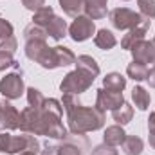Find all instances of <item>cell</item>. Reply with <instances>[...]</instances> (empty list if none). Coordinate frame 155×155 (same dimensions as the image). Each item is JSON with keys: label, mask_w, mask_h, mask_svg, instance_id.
<instances>
[{"label": "cell", "mask_w": 155, "mask_h": 155, "mask_svg": "<svg viewBox=\"0 0 155 155\" xmlns=\"http://www.w3.org/2000/svg\"><path fill=\"white\" fill-rule=\"evenodd\" d=\"M20 130L31 135H45L51 139H67V128L61 123V116L52 114L47 108L27 107L20 112Z\"/></svg>", "instance_id": "2"}, {"label": "cell", "mask_w": 155, "mask_h": 155, "mask_svg": "<svg viewBox=\"0 0 155 155\" xmlns=\"http://www.w3.org/2000/svg\"><path fill=\"white\" fill-rule=\"evenodd\" d=\"M25 92H27V103H29V107H33V108H41V107H43L45 97H43V94L40 92L38 88L29 87Z\"/></svg>", "instance_id": "27"}, {"label": "cell", "mask_w": 155, "mask_h": 155, "mask_svg": "<svg viewBox=\"0 0 155 155\" xmlns=\"http://www.w3.org/2000/svg\"><path fill=\"white\" fill-rule=\"evenodd\" d=\"M148 132L155 134V112H152L150 117H148Z\"/></svg>", "instance_id": "36"}, {"label": "cell", "mask_w": 155, "mask_h": 155, "mask_svg": "<svg viewBox=\"0 0 155 155\" xmlns=\"http://www.w3.org/2000/svg\"><path fill=\"white\" fill-rule=\"evenodd\" d=\"M150 24H152V20H143L137 27H134V29H130L123 40H121V49H126V51H132L139 41H143L144 36H146V33H148V29H150Z\"/></svg>", "instance_id": "12"}, {"label": "cell", "mask_w": 155, "mask_h": 155, "mask_svg": "<svg viewBox=\"0 0 155 155\" xmlns=\"http://www.w3.org/2000/svg\"><path fill=\"white\" fill-rule=\"evenodd\" d=\"M15 65V58H13V52H7V51H0V71H5L9 67Z\"/></svg>", "instance_id": "32"}, {"label": "cell", "mask_w": 155, "mask_h": 155, "mask_svg": "<svg viewBox=\"0 0 155 155\" xmlns=\"http://www.w3.org/2000/svg\"><path fill=\"white\" fill-rule=\"evenodd\" d=\"M76 69H81V71H87V72H90L92 76H99V65H97V61L92 58V56H88V54H81V56H78L76 58Z\"/></svg>", "instance_id": "21"}, {"label": "cell", "mask_w": 155, "mask_h": 155, "mask_svg": "<svg viewBox=\"0 0 155 155\" xmlns=\"http://www.w3.org/2000/svg\"><path fill=\"white\" fill-rule=\"evenodd\" d=\"M24 92H25V85L20 74L11 72L0 79V94L5 99H18Z\"/></svg>", "instance_id": "8"}, {"label": "cell", "mask_w": 155, "mask_h": 155, "mask_svg": "<svg viewBox=\"0 0 155 155\" xmlns=\"http://www.w3.org/2000/svg\"><path fill=\"white\" fill-rule=\"evenodd\" d=\"M41 155H58V146L56 144H45L41 150Z\"/></svg>", "instance_id": "34"}, {"label": "cell", "mask_w": 155, "mask_h": 155, "mask_svg": "<svg viewBox=\"0 0 155 155\" xmlns=\"http://www.w3.org/2000/svg\"><path fill=\"white\" fill-rule=\"evenodd\" d=\"M148 71H150L148 65L137 63V61H132V63L126 67V74H128V78H132L134 81H146Z\"/></svg>", "instance_id": "23"}, {"label": "cell", "mask_w": 155, "mask_h": 155, "mask_svg": "<svg viewBox=\"0 0 155 155\" xmlns=\"http://www.w3.org/2000/svg\"><path fill=\"white\" fill-rule=\"evenodd\" d=\"M107 4L108 0H83V11L92 20H101L107 16Z\"/></svg>", "instance_id": "13"}, {"label": "cell", "mask_w": 155, "mask_h": 155, "mask_svg": "<svg viewBox=\"0 0 155 155\" xmlns=\"http://www.w3.org/2000/svg\"><path fill=\"white\" fill-rule=\"evenodd\" d=\"M47 36H49V35H47L45 27L36 25V24H33V22L24 29V38H25V41H29V40H41V41H45Z\"/></svg>", "instance_id": "26"}, {"label": "cell", "mask_w": 155, "mask_h": 155, "mask_svg": "<svg viewBox=\"0 0 155 155\" xmlns=\"http://www.w3.org/2000/svg\"><path fill=\"white\" fill-rule=\"evenodd\" d=\"M54 52H56V63H58V67H69V65H74L76 63V54L69 47L56 45L54 47Z\"/></svg>", "instance_id": "19"}, {"label": "cell", "mask_w": 155, "mask_h": 155, "mask_svg": "<svg viewBox=\"0 0 155 155\" xmlns=\"http://www.w3.org/2000/svg\"><path fill=\"white\" fill-rule=\"evenodd\" d=\"M124 2H128V0H124Z\"/></svg>", "instance_id": "39"}, {"label": "cell", "mask_w": 155, "mask_h": 155, "mask_svg": "<svg viewBox=\"0 0 155 155\" xmlns=\"http://www.w3.org/2000/svg\"><path fill=\"white\" fill-rule=\"evenodd\" d=\"M61 105H63V110L67 112L69 130L74 135L96 132V130H101L105 126V121H107L105 112L99 110L97 107H83L79 103L78 96L63 94Z\"/></svg>", "instance_id": "1"}, {"label": "cell", "mask_w": 155, "mask_h": 155, "mask_svg": "<svg viewBox=\"0 0 155 155\" xmlns=\"http://www.w3.org/2000/svg\"><path fill=\"white\" fill-rule=\"evenodd\" d=\"M124 137H126V132L123 130V126L112 124V126H107L105 135H103V143H107L110 146H119V144H123Z\"/></svg>", "instance_id": "15"}, {"label": "cell", "mask_w": 155, "mask_h": 155, "mask_svg": "<svg viewBox=\"0 0 155 155\" xmlns=\"http://www.w3.org/2000/svg\"><path fill=\"white\" fill-rule=\"evenodd\" d=\"M58 155H83L81 148L72 143H63L58 146Z\"/></svg>", "instance_id": "30"}, {"label": "cell", "mask_w": 155, "mask_h": 155, "mask_svg": "<svg viewBox=\"0 0 155 155\" xmlns=\"http://www.w3.org/2000/svg\"><path fill=\"white\" fill-rule=\"evenodd\" d=\"M121 148H123V152L126 155H141L143 148H144V143L137 135H126L123 144H121Z\"/></svg>", "instance_id": "17"}, {"label": "cell", "mask_w": 155, "mask_h": 155, "mask_svg": "<svg viewBox=\"0 0 155 155\" xmlns=\"http://www.w3.org/2000/svg\"><path fill=\"white\" fill-rule=\"evenodd\" d=\"M146 81H148V85L155 88V65H152V69L148 71V78H146Z\"/></svg>", "instance_id": "35"}, {"label": "cell", "mask_w": 155, "mask_h": 155, "mask_svg": "<svg viewBox=\"0 0 155 155\" xmlns=\"http://www.w3.org/2000/svg\"><path fill=\"white\" fill-rule=\"evenodd\" d=\"M132 58L137 63H144V65H155V41L153 40H143L139 41L132 51Z\"/></svg>", "instance_id": "11"}, {"label": "cell", "mask_w": 155, "mask_h": 155, "mask_svg": "<svg viewBox=\"0 0 155 155\" xmlns=\"http://www.w3.org/2000/svg\"><path fill=\"white\" fill-rule=\"evenodd\" d=\"M15 36V29H13V25L7 22V20H4L2 16H0V47H2V43H5L9 38H13Z\"/></svg>", "instance_id": "29"}, {"label": "cell", "mask_w": 155, "mask_h": 155, "mask_svg": "<svg viewBox=\"0 0 155 155\" xmlns=\"http://www.w3.org/2000/svg\"><path fill=\"white\" fill-rule=\"evenodd\" d=\"M24 52H25V56H27L31 61L38 63L40 67H43V69L52 71V69L58 67L54 47H49V45H47L45 41H41V40H29V41H25Z\"/></svg>", "instance_id": "4"}, {"label": "cell", "mask_w": 155, "mask_h": 155, "mask_svg": "<svg viewBox=\"0 0 155 155\" xmlns=\"http://www.w3.org/2000/svg\"><path fill=\"white\" fill-rule=\"evenodd\" d=\"M22 5L25 7V9H29V11H38L40 7H43L45 5V0H22Z\"/></svg>", "instance_id": "33"}, {"label": "cell", "mask_w": 155, "mask_h": 155, "mask_svg": "<svg viewBox=\"0 0 155 155\" xmlns=\"http://www.w3.org/2000/svg\"><path fill=\"white\" fill-rule=\"evenodd\" d=\"M94 33H96V24L87 15L76 16L74 22L69 25V36L74 40V41H85V40L92 38Z\"/></svg>", "instance_id": "7"}, {"label": "cell", "mask_w": 155, "mask_h": 155, "mask_svg": "<svg viewBox=\"0 0 155 155\" xmlns=\"http://www.w3.org/2000/svg\"><path fill=\"white\" fill-rule=\"evenodd\" d=\"M112 117H114V121H116L117 124L124 126V124H128V123L132 121V117H134V108L124 101L121 107H117L116 110H112Z\"/></svg>", "instance_id": "22"}, {"label": "cell", "mask_w": 155, "mask_h": 155, "mask_svg": "<svg viewBox=\"0 0 155 155\" xmlns=\"http://www.w3.org/2000/svg\"><path fill=\"white\" fill-rule=\"evenodd\" d=\"M18 155H38L36 152H22V153H18Z\"/></svg>", "instance_id": "38"}, {"label": "cell", "mask_w": 155, "mask_h": 155, "mask_svg": "<svg viewBox=\"0 0 155 155\" xmlns=\"http://www.w3.org/2000/svg\"><path fill=\"white\" fill-rule=\"evenodd\" d=\"M153 41H155V38H153Z\"/></svg>", "instance_id": "40"}, {"label": "cell", "mask_w": 155, "mask_h": 155, "mask_svg": "<svg viewBox=\"0 0 155 155\" xmlns=\"http://www.w3.org/2000/svg\"><path fill=\"white\" fill-rule=\"evenodd\" d=\"M94 43H96V47H99L101 51H110V49L116 47L117 40H116V36H114L112 31H108V29H99V31L94 35Z\"/></svg>", "instance_id": "16"}, {"label": "cell", "mask_w": 155, "mask_h": 155, "mask_svg": "<svg viewBox=\"0 0 155 155\" xmlns=\"http://www.w3.org/2000/svg\"><path fill=\"white\" fill-rule=\"evenodd\" d=\"M139 5V15L146 20L155 18V0H137Z\"/></svg>", "instance_id": "28"}, {"label": "cell", "mask_w": 155, "mask_h": 155, "mask_svg": "<svg viewBox=\"0 0 155 155\" xmlns=\"http://www.w3.org/2000/svg\"><path fill=\"white\" fill-rule=\"evenodd\" d=\"M108 20L119 31H130V29L137 27L144 18L137 11H132L128 7H116L108 13Z\"/></svg>", "instance_id": "6"}, {"label": "cell", "mask_w": 155, "mask_h": 155, "mask_svg": "<svg viewBox=\"0 0 155 155\" xmlns=\"http://www.w3.org/2000/svg\"><path fill=\"white\" fill-rule=\"evenodd\" d=\"M94 79H96V76H92L90 72L81 71V69H74V71H71L69 74H65V78L61 79L60 90H61L63 94L79 96V94L87 92V90L92 87Z\"/></svg>", "instance_id": "5"}, {"label": "cell", "mask_w": 155, "mask_h": 155, "mask_svg": "<svg viewBox=\"0 0 155 155\" xmlns=\"http://www.w3.org/2000/svg\"><path fill=\"white\" fill-rule=\"evenodd\" d=\"M132 99H134V103H135V107L139 108V110H146L148 107H150V101H152V96H150V92L144 88V87H134V90H132Z\"/></svg>", "instance_id": "20"}, {"label": "cell", "mask_w": 155, "mask_h": 155, "mask_svg": "<svg viewBox=\"0 0 155 155\" xmlns=\"http://www.w3.org/2000/svg\"><path fill=\"white\" fill-rule=\"evenodd\" d=\"M103 88H108L114 92H123L126 88V78L121 76L119 72H110L103 78Z\"/></svg>", "instance_id": "18"}, {"label": "cell", "mask_w": 155, "mask_h": 155, "mask_svg": "<svg viewBox=\"0 0 155 155\" xmlns=\"http://www.w3.org/2000/svg\"><path fill=\"white\" fill-rule=\"evenodd\" d=\"M54 18V9L51 5H43L40 7L38 11H35L33 15V24L36 25H41V27H47V24Z\"/></svg>", "instance_id": "25"}, {"label": "cell", "mask_w": 155, "mask_h": 155, "mask_svg": "<svg viewBox=\"0 0 155 155\" xmlns=\"http://www.w3.org/2000/svg\"><path fill=\"white\" fill-rule=\"evenodd\" d=\"M60 2V7L63 9V13L67 15V16H72V18H76L79 16L81 13H83V0H58Z\"/></svg>", "instance_id": "24"}, {"label": "cell", "mask_w": 155, "mask_h": 155, "mask_svg": "<svg viewBox=\"0 0 155 155\" xmlns=\"http://www.w3.org/2000/svg\"><path fill=\"white\" fill-rule=\"evenodd\" d=\"M20 112L7 101H0V130H18L20 128Z\"/></svg>", "instance_id": "9"}, {"label": "cell", "mask_w": 155, "mask_h": 155, "mask_svg": "<svg viewBox=\"0 0 155 155\" xmlns=\"http://www.w3.org/2000/svg\"><path fill=\"white\" fill-rule=\"evenodd\" d=\"M148 141H150V146L155 150V134H150V139Z\"/></svg>", "instance_id": "37"}, {"label": "cell", "mask_w": 155, "mask_h": 155, "mask_svg": "<svg viewBox=\"0 0 155 155\" xmlns=\"http://www.w3.org/2000/svg\"><path fill=\"white\" fill-rule=\"evenodd\" d=\"M41 144L36 135L22 132V135H11L7 132L0 134V153H22V152H36L38 153Z\"/></svg>", "instance_id": "3"}, {"label": "cell", "mask_w": 155, "mask_h": 155, "mask_svg": "<svg viewBox=\"0 0 155 155\" xmlns=\"http://www.w3.org/2000/svg\"><path fill=\"white\" fill-rule=\"evenodd\" d=\"M45 31H47V35H49L52 40L60 41L61 38H65V36H67V33H69V27H67V22H65L61 16H56V15H54V18H52V20L47 24Z\"/></svg>", "instance_id": "14"}, {"label": "cell", "mask_w": 155, "mask_h": 155, "mask_svg": "<svg viewBox=\"0 0 155 155\" xmlns=\"http://www.w3.org/2000/svg\"><path fill=\"white\" fill-rule=\"evenodd\" d=\"M124 103V96L123 92H114L108 88H99L97 96H96V105L99 110L107 112V110H116L117 107H121Z\"/></svg>", "instance_id": "10"}, {"label": "cell", "mask_w": 155, "mask_h": 155, "mask_svg": "<svg viewBox=\"0 0 155 155\" xmlns=\"http://www.w3.org/2000/svg\"><path fill=\"white\" fill-rule=\"evenodd\" d=\"M92 155H119V153H117L116 146H110V144L103 143V144H97V146H94Z\"/></svg>", "instance_id": "31"}]
</instances>
